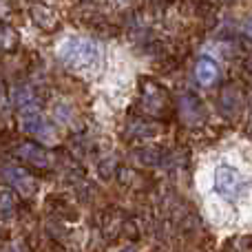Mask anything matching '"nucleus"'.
I'll return each instance as SVG.
<instances>
[{"label":"nucleus","mask_w":252,"mask_h":252,"mask_svg":"<svg viewBox=\"0 0 252 252\" xmlns=\"http://www.w3.org/2000/svg\"><path fill=\"white\" fill-rule=\"evenodd\" d=\"M58 58L73 69H93L102 60V47L89 38L66 35L58 42Z\"/></svg>","instance_id":"f257e3e1"},{"label":"nucleus","mask_w":252,"mask_h":252,"mask_svg":"<svg viewBox=\"0 0 252 252\" xmlns=\"http://www.w3.org/2000/svg\"><path fill=\"white\" fill-rule=\"evenodd\" d=\"M210 188L213 192L219 197V199H239L246 190V177L235 164H228V161H221L213 168V175H210Z\"/></svg>","instance_id":"f03ea898"},{"label":"nucleus","mask_w":252,"mask_h":252,"mask_svg":"<svg viewBox=\"0 0 252 252\" xmlns=\"http://www.w3.org/2000/svg\"><path fill=\"white\" fill-rule=\"evenodd\" d=\"M22 128L31 135H38L40 139H47V142H56V128L51 126L47 118L40 113L38 109H25L22 111Z\"/></svg>","instance_id":"7ed1b4c3"},{"label":"nucleus","mask_w":252,"mask_h":252,"mask_svg":"<svg viewBox=\"0 0 252 252\" xmlns=\"http://www.w3.org/2000/svg\"><path fill=\"white\" fill-rule=\"evenodd\" d=\"M4 175H7L9 182H11L16 188H20V192H25V195H29V192L35 190V182L22 168H16V166H4Z\"/></svg>","instance_id":"20e7f679"},{"label":"nucleus","mask_w":252,"mask_h":252,"mask_svg":"<svg viewBox=\"0 0 252 252\" xmlns=\"http://www.w3.org/2000/svg\"><path fill=\"white\" fill-rule=\"evenodd\" d=\"M195 75H197V80H199L204 87L213 84L215 80H217V75H219L217 62H215L213 58H201V60L197 62V66H195Z\"/></svg>","instance_id":"39448f33"},{"label":"nucleus","mask_w":252,"mask_h":252,"mask_svg":"<svg viewBox=\"0 0 252 252\" xmlns=\"http://www.w3.org/2000/svg\"><path fill=\"white\" fill-rule=\"evenodd\" d=\"M18 151H20V157L29 159L31 164H35V166H47V164H51V157L47 155V151H42V148L35 146V144H22Z\"/></svg>","instance_id":"423d86ee"},{"label":"nucleus","mask_w":252,"mask_h":252,"mask_svg":"<svg viewBox=\"0 0 252 252\" xmlns=\"http://www.w3.org/2000/svg\"><path fill=\"white\" fill-rule=\"evenodd\" d=\"M31 18H33L40 27H44V29H51L58 22L56 11H53L51 7H44V4H33V7H31Z\"/></svg>","instance_id":"0eeeda50"},{"label":"nucleus","mask_w":252,"mask_h":252,"mask_svg":"<svg viewBox=\"0 0 252 252\" xmlns=\"http://www.w3.org/2000/svg\"><path fill=\"white\" fill-rule=\"evenodd\" d=\"M13 100H16V104L20 106L22 111L25 109H33V93L29 91L27 87H18L16 91H13Z\"/></svg>","instance_id":"6e6552de"},{"label":"nucleus","mask_w":252,"mask_h":252,"mask_svg":"<svg viewBox=\"0 0 252 252\" xmlns=\"http://www.w3.org/2000/svg\"><path fill=\"white\" fill-rule=\"evenodd\" d=\"M16 42H18L16 31L7 25H0V49H13Z\"/></svg>","instance_id":"1a4fd4ad"},{"label":"nucleus","mask_w":252,"mask_h":252,"mask_svg":"<svg viewBox=\"0 0 252 252\" xmlns=\"http://www.w3.org/2000/svg\"><path fill=\"white\" fill-rule=\"evenodd\" d=\"M13 206H16V199L11 197V192L0 190V213L11 215L13 213Z\"/></svg>","instance_id":"9d476101"},{"label":"nucleus","mask_w":252,"mask_h":252,"mask_svg":"<svg viewBox=\"0 0 252 252\" xmlns=\"http://www.w3.org/2000/svg\"><path fill=\"white\" fill-rule=\"evenodd\" d=\"M122 252H133V250H122Z\"/></svg>","instance_id":"9b49d317"},{"label":"nucleus","mask_w":252,"mask_h":252,"mask_svg":"<svg viewBox=\"0 0 252 252\" xmlns=\"http://www.w3.org/2000/svg\"><path fill=\"white\" fill-rule=\"evenodd\" d=\"M7 252H16V250H7Z\"/></svg>","instance_id":"f8f14e48"}]
</instances>
